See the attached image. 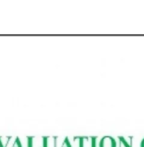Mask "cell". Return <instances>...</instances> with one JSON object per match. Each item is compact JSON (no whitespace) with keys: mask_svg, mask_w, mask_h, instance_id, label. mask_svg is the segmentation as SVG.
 <instances>
[{"mask_svg":"<svg viewBox=\"0 0 144 147\" xmlns=\"http://www.w3.org/2000/svg\"><path fill=\"white\" fill-rule=\"evenodd\" d=\"M100 147H117V141L115 138L110 136L102 137L100 139Z\"/></svg>","mask_w":144,"mask_h":147,"instance_id":"obj_1","label":"cell"},{"mask_svg":"<svg viewBox=\"0 0 144 147\" xmlns=\"http://www.w3.org/2000/svg\"><path fill=\"white\" fill-rule=\"evenodd\" d=\"M44 137H29V147H43Z\"/></svg>","mask_w":144,"mask_h":147,"instance_id":"obj_2","label":"cell"},{"mask_svg":"<svg viewBox=\"0 0 144 147\" xmlns=\"http://www.w3.org/2000/svg\"><path fill=\"white\" fill-rule=\"evenodd\" d=\"M43 147H58V145H57V137H44Z\"/></svg>","mask_w":144,"mask_h":147,"instance_id":"obj_3","label":"cell"},{"mask_svg":"<svg viewBox=\"0 0 144 147\" xmlns=\"http://www.w3.org/2000/svg\"><path fill=\"white\" fill-rule=\"evenodd\" d=\"M94 137H81V147H93Z\"/></svg>","mask_w":144,"mask_h":147,"instance_id":"obj_4","label":"cell"},{"mask_svg":"<svg viewBox=\"0 0 144 147\" xmlns=\"http://www.w3.org/2000/svg\"><path fill=\"white\" fill-rule=\"evenodd\" d=\"M118 138L124 145V147H132V144H133L132 137H118Z\"/></svg>","mask_w":144,"mask_h":147,"instance_id":"obj_5","label":"cell"},{"mask_svg":"<svg viewBox=\"0 0 144 147\" xmlns=\"http://www.w3.org/2000/svg\"><path fill=\"white\" fill-rule=\"evenodd\" d=\"M71 147H81V137H73L72 139L69 138Z\"/></svg>","mask_w":144,"mask_h":147,"instance_id":"obj_6","label":"cell"},{"mask_svg":"<svg viewBox=\"0 0 144 147\" xmlns=\"http://www.w3.org/2000/svg\"><path fill=\"white\" fill-rule=\"evenodd\" d=\"M10 140H11L10 136H7V137L0 136V147H7L9 145Z\"/></svg>","mask_w":144,"mask_h":147,"instance_id":"obj_7","label":"cell"},{"mask_svg":"<svg viewBox=\"0 0 144 147\" xmlns=\"http://www.w3.org/2000/svg\"><path fill=\"white\" fill-rule=\"evenodd\" d=\"M22 147H29V137H19Z\"/></svg>","mask_w":144,"mask_h":147,"instance_id":"obj_8","label":"cell"},{"mask_svg":"<svg viewBox=\"0 0 144 147\" xmlns=\"http://www.w3.org/2000/svg\"><path fill=\"white\" fill-rule=\"evenodd\" d=\"M60 147H71L70 142H69V138H68V137H66V138L63 139V141L61 142Z\"/></svg>","mask_w":144,"mask_h":147,"instance_id":"obj_9","label":"cell"},{"mask_svg":"<svg viewBox=\"0 0 144 147\" xmlns=\"http://www.w3.org/2000/svg\"><path fill=\"white\" fill-rule=\"evenodd\" d=\"M11 147H22L21 146V143H20V139H19V137H17L16 139H15V141L13 142L12 146Z\"/></svg>","mask_w":144,"mask_h":147,"instance_id":"obj_10","label":"cell"},{"mask_svg":"<svg viewBox=\"0 0 144 147\" xmlns=\"http://www.w3.org/2000/svg\"><path fill=\"white\" fill-rule=\"evenodd\" d=\"M141 147H144V139L142 140V142H141Z\"/></svg>","mask_w":144,"mask_h":147,"instance_id":"obj_11","label":"cell"}]
</instances>
